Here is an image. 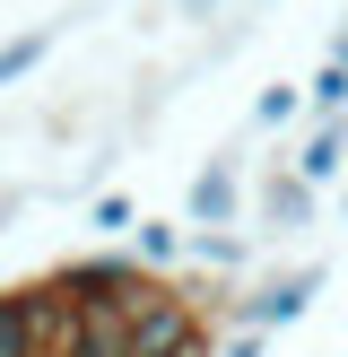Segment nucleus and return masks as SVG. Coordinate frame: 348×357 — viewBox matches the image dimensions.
Wrapping results in <instances>:
<instances>
[{"mask_svg": "<svg viewBox=\"0 0 348 357\" xmlns=\"http://www.w3.org/2000/svg\"><path fill=\"white\" fill-rule=\"evenodd\" d=\"M131 357H209V305L183 279H157L131 305Z\"/></svg>", "mask_w": 348, "mask_h": 357, "instance_id": "f257e3e1", "label": "nucleus"}, {"mask_svg": "<svg viewBox=\"0 0 348 357\" xmlns=\"http://www.w3.org/2000/svg\"><path fill=\"white\" fill-rule=\"evenodd\" d=\"M253 244H261V227H191V271L218 279V288H235V279L253 271Z\"/></svg>", "mask_w": 348, "mask_h": 357, "instance_id": "39448f33", "label": "nucleus"}, {"mask_svg": "<svg viewBox=\"0 0 348 357\" xmlns=\"http://www.w3.org/2000/svg\"><path fill=\"white\" fill-rule=\"evenodd\" d=\"M313 296H322V261H296V271L261 279V288H235L226 323H235V331H287V323L313 314Z\"/></svg>", "mask_w": 348, "mask_h": 357, "instance_id": "f03ea898", "label": "nucleus"}, {"mask_svg": "<svg viewBox=\"0 0 348 357\" xmlns=\"http://www.w3.org/2000/svg\"><path fill=\"white\" fill-rule=\"evenodd\" d=\"M218 357H270V331H226Z\"/></svg>", "mask_w": 348, "mask_h": 357, "instance_id": "ddd939ff", "label": "nucleus"}, {"mask_svg": "<svg viewBox=\"0 0 348 357\" xmlns=\"http://www.w3.org/2000/svg\"><path fill=\"white\" fill-rule=\"evenodd\" d=\"M331 61H348V26H340V35H331Z\"/></svg>", "mask_w": 348, "mask_h": 357, "instance_id": "dca6fc26", "label": "nucleus"}, {"mask_svg": "<svg viewBox=\"0 0 348 357\" xmlns=\"http://www.w3.org/2000/svg\"><path fill=\"white\" fill-rule=\"evenodd\" d=\"M131 253L148 261L157 279H166L174 261H191V227H183V218H139V236H131Z\"/></svg>", "mask_w": 348, "mask_h": 357, "instance_id": "6e6552de", "label": "nucleus"}, {"mask_svg": "<svg viewBox=\"0 0 348 357\" xmlns=\"http://www.w3.org/2000/svg\"><path fill=\"white\" fill-rule=\"evenodd\" d=\"M17 209H26V192L9 183V192H0V236H9V218H17Z\"/></svg>", "mask_w": 348, "mask_h": 357, "instance_id": "4468645a", "label": "nucleus"}, {"mask_svg": "<svg viewBox=\"0 0 348 357\" xmlns=\"http://www.w3.org/2000/svg\"><path fill=\"white\" fill-rule=\"evenodd\" d=\"M296 114H313V96H305V87H287V79H270V87L253 96V131H287Z\"/></svg>", "mask_w": 348, "mask_h": 357, "instance_id": "1a4fd4ad", "label": "nucleus"}, {"mask_svg": "<svg viewBox=\"0 0 348 357\" xmlns=\"http://www.w3.org/2000/svg\"><path fill=\"white\" fill-rule=\"evenodd\" d=\"M287 157H296V149H278L270 174H261V218H253L261 236H305V227H313V201H322V192H313Z\"/></svg>", "mask_w": 348, "mask_h": 357, "instance_id": "7ed1b4c3", "label": "nucleus"}, {"mask_svg": "<svg viewBox=\"0 0 348 357\" xmlns=\"http://www.w3.org/2000/svg\"><path fill=\"white\" fill-rule=\"evenodd\" d=\"M0 357H35V331L17 314V288H0Z\"/></svg>", "mask_w": 348, "mask_h": 357, "instance_id": "f8f14e48", "label": "nucleus"}, {"mask_svg": "<svg viewBox=\"0 0 348 357\" xmlns=\"http://www.w3.org/2000/svg\"><path fill=\"white\" fill-rule=\"evenodd\" d=\"M61 26H70V17H52V26H26V35H9V44H0V87L35 79V70L52 61V44H61Z\"/></svg>", "mask_w": 348, "mask_h": 357, "instance_id": "0eeeda50", "label": "nucleus"}, {"mask_svg": "<svg viewBox=\"0 0 348 357\" xmlns=\"http://www.w3.org/2000/svg\"><path fill=\"white\" fill-rule=\"evenodd\" d=\"M183 227H244V166H235V149L209 157V166L191 174V192H183Z\"/></svg>", "mask_w": 348, "mask_h": 357, "instance_id": "20e7f679", "label": "nucleus"}, {"mask_svg": "<svg viewBox=\"0 0 348 357\" xmlns=\"http://www.w3.org/2000/svg\"><path fill=\"white\" fill-rule=\"evenodd\" d=\"M305 96H313V122H340V114H348V61L322 52V70L305 79Z\"/></svg>", "mask_w": 348, "mask_h": 357, "instance_id": "9d476101", "label": "nucleus"}, {"mask_svg": "<svg viewBox=\"0 0 348 357\" xmlns=\"http://www.w3.org/2000/svg\"><path fill=\"white\" fill-rule=\"evenodd\" d=\"M340 218H348V201H340Z\"/></svg>", "mask_w": 348, "mask_h": 357, "instance_id": "f3484780", "label": "nucleus"}, {"mask_svg": "<svg viewBox=\"0 0 348 357\" xmlns=\"http://www.w3.org/2000/svg\"><path fill=\"white\" fill-rule=\"evenodd\" d=\"M87 236H139V209H131V192H96V201H87Z\"/></svg>", "mask_w": 348, "mask_h": 357, "instance_id": "9b49d317", "label": "nucleus"}, {"mask_svg": "<svg viewBox=\"0 0 348 357\" xmlns=\"http://www.w3.org/2000/svg\"><path fill=\"white\" fill-rule=\"evenodd\" d=\"M174 9H183V17H218V0H174Z\"/></svg>", "mask_w": 348, "mask_h": 357, "instance_id": "2eb2a0df", "label": "nucleus"}, {"mask_svg": "<svg viewBox=\"0 0 348 357\" xmlns=\"http://www.w3.org/2000/svg\"><path fill=\"white\" fill-rule=\"evenodd\" d=\"M287 166L305 174L313 192H322V183H340V174H348V114H340V122H313V131H305V149H296Z\"/></svg>", "mask_w": 348, "mask_h": 357, "instance_id": "423d86ee", "label": "nucleus"}]
</instances>
